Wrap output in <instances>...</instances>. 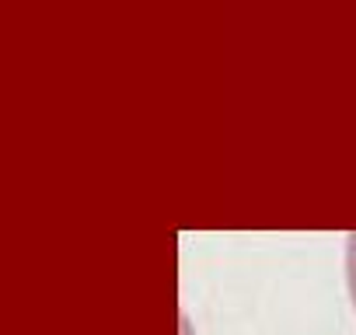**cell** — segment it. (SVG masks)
<instances>
[{"mask_svg":"<svg viewBox=\"0 0 356 335\" xmlns=\"http://www.w3.org/2000/svg\"><path fill=\"white\" fill-rule=\"evenodd\" d=\"M346 279H349V293L356 304V231L346 238Z\"/></svg>","mask_w":356,"mask_h":335,"instance_id":"1","label":"cell"}]
</instances>
